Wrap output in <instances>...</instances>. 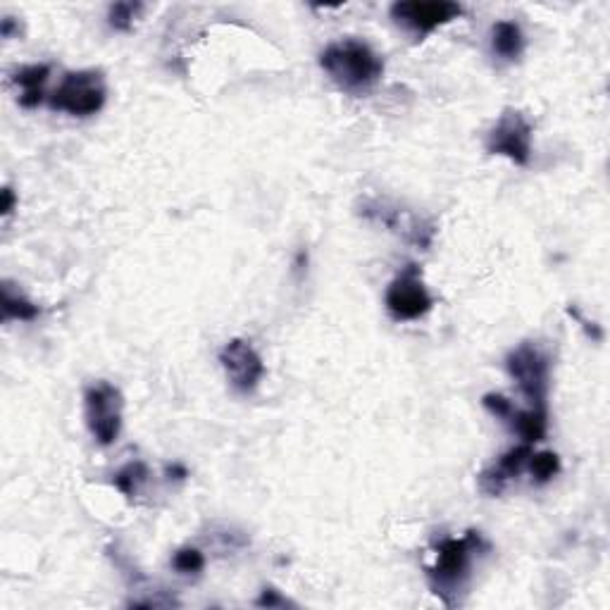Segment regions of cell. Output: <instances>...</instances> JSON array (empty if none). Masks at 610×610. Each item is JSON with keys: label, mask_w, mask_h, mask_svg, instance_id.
I'll return each mask as SVG.
<instances>
[{"label": "cell", "mask_w": 610, "mask_h": 610, "mask_svg": "<svg viewBox=\"0 0 610 610\" xmlns=\"http://www.w3.org/2000/svg\"><path fill=\"white\" fill-rule=\"evenodd\" d=\"M489 551V541L479 532H475V529L465 532L463 537L439 541L437 560L425 570L432 594L441 599L446 608L460 606L465 594H468L475 560L482 558L484 553Z\"/></svg>", "instance_id": "obj_1"}, {"label": "cell", "mask_w": 610, "mask_h": 610, "mask_svg": "<svg viewBox=\"0 0 610 610\" xmlns=\"http://www.w3.org/2000/svg\"><path fill=\"white\" fill-rule=\"evenodd\" d=\"M320 67L346 93H367L384 77V60L358 39L329 43L320 53Z\"/></svg>", "instance_id": "obj_2"}, {"label": "cell", "mask_w": 610, "mask_h": 610, "mask_svg": "<svg viewBox=\"0 0 610 610\" xmlns=\"http://www.w3.org/2000/svg\"><path fill=\"white\" fill-rule=\"evenodd\" d=\"M506 370L515 379L520 394L527 398L529 408H549L551 360L532 341L520 344L506 356Z\"/></svg>", "instance_id": "obj_3"}, {"label": "cell", "mask_w": 610, "mask_h": 610, "mask_svg": "<svg viewBox=\"0 0 610 610\" xmlns=\"http://www.w3.org/2000/svg\"><path fill=\"white\" fill-rule=\"evenodd\" d=\"M105 98H108V86L103 72L79 70L65 74L58 89L48 96V105L72 117H91L103 110Z\"/></svg>", "instance_id": "obj_4"}, {"label": "cell", "mask_w": 610, "mask_h": 610, "mask_svg": "<svg viewBox=\"0 0 610 610\" xmlns=\"http://www.w3.org/2000/svg\"><path fill=\"white\" fill-rule=\"evenodd\" d=\"M122 391L110 382H96L84 391V415L91 437L101 446H110L122 432Z\"/></svg>", "instance_id": "obj_5"}, {"label": "cell", "mask_w": 610, "mask_h": 610, "mask_svg": "<svg viewBox=\"0 0 610 610\" xmlns=\"http://www.w3.org/2000/svg\"><path fill=\"white\" fill-rule=\"evenodd\" d=\"M389 315L398 322H413L425 317L434 308V298L427 291L422 270L415 263L403 267L389 284L387 296H384Z\"/></svg>", "instance_id": "obj_6"}, {"label": "cell", "mask_w": 610, "mask_h": 610, "mask_svg": "<svg viewBox=\"0 0 610 610\" xmlns=\"http://www.w3.org/2000/svg\"><path fill=\"white\" fill-rule=\"evenodd\" d=\"M360 215H363L365 220L382 224L389 232L403 236V239L415 244L417 248L432 246L434 224L408 213L406 208L387 201V198H365V201L360 203Z\"/></svg>", "instance_id": "obj_7"}, {"label": "cell", "mask_w": 610, "mask_h": 610, "mask_svg": "<svg viewBox=\"0 0 610 610\" xmlns=\"http://www.w3.org/2000/svg\"><path fill=\"white\" fill-rule=\"evenodd\" d=\"M532 132V122L520 110L506 108L501 112L499 122L489 129L487 151L525 167L532 160Z\"/></svg>", "instance_id": "obj_8"}, {"label": "cell", "mask_w": 610, "mask_h": 610, "mask_svg": "<svg viewBox=\"0 0 610 610\" xmlns=\"http://www.w3.org/2000/svg\"><path fill=\"white\" fill-rule=\"evenodd\" d=\"M389 12L398 27L422 39V36L432 34L434 29L458 20L463 15V8L451 0H401V3L391 5Z\"/></svg>", "instance_id": "obj_9"}, {"label": "cell", "mask_w": 610, "mask_h": 610, "mask_svg": "<svg viewBox=\"0 0 610 610\" xmlns=\"http://www.w3.org/2000/svg\"><path fill=\"white\" fill-rule=\"evenodd\" d=\"M220 363L227 372L229 384L239 394H253L258 389L260 379L265 377V363L260 353L255 351L251 341L232 339L220 351Z\"/></svg>", "instance_id": "obj_10"}, {"label": "cell", "mask_w": 610, "mask_h": 610, "mask_svg": "<svg viewBox=\"0 0 610 610\" xmlns=\"http://www.w3.org/2000/svg\"><path fill=\"white\" fill-rule=\"evenodd\" d=\"M532 453H534L532 444H525V441H522L520 446L508 448L494 465H489V468L479 475V489H482L487 496H501L503 491H506L510 479H518L520 472L527 468Z\"/></svg>", "instance_id": "obj_11"}, {"label": "cell", "mask_w": 610, "mask_h": 610, "mask_svg": "<svg viewBox=\"0 0 610 610\" xmlns=\"http://www.w3.org/2000/svg\"><path fill=\"white\" fill-rule=\"evenodd\" d=\"M51 77V65H27L12 74V84L20 89V105L27 110L39 108L46 98V82Z\"/></svg>", "instance_id": "obj_12"}, {"label": "cell", "mask_w": 610, "mask_h": 610, "mask_svg": "<svg viewBox=\"0 0 610 610\" xmlns=\"http://www.w3.org/2000/svg\"><path fill=\"white\" fill-rule=\"evenodd\" d=\"M491 51L496 58L515 62L520 60V55L525 53V34H522L518 22L501 20L491 27Z\"/></svg>", "instance_id": "obj_13"}, {"label": "cell", "mask_w": 610, "mask_h": 610, "mask_svg": "<svg viewBox=\"0 0 610 610\" xmlns=\"http://www.w3.org/2000/svg\"><path fill=\"white\" fill-rule=\"evenodd\" d=\"M508 425L525 444H537V441H544L549 432V408H515L513 415L508 417Z\"/></svg>", "instance_id": "obj_14"}, {"label": "cell", "mask_w": 610, "mask_h": 610, "mask_svg": "<svg viewBox=\"0 0 610 610\" xmlns=\"http://www.w3.org/2000/svg\"><path fill=\"white\" fill-rule=\"evenodd\" d=\"M0 308H3V320H20V322H31L41 315V308L36 303H31L27 296H22L20 291L12 289L10 282H3L0 286Z\"/></svg>", "instance_id": "obj_15"}, {"label": "cell", "mask_w": 610, "mask_h": 610, "mask_svg": "<svg viewBox=\"0 0 610 610\" xmlns=\"http://www.w3.org/2000/svg\"><path fill=\"white\" fill-rule=\"evenodd\" d=\"M151 479V470H148L146 463L141 460H134V463H127L124 468H120L112 477V484H115L117 491H122L127 499H134L139 496V491L143 489V484Z\"/></svg>", "instance_id": "obj_16"}, {"label": "cell", "mask_w": 610, "mask_h": 610, "mask_svg": "<svg viewBox=\"0 0 610 610\" xmlns=\"http://www.w3.org/2000/svg\"><path fill=\"white\" fill-rule=\"evenodd\" d=\"M527 468L539 484H546V482H551L553 477L560 475V458H558V453H553V451L532 453Z\"/></svg>", "instance_id": "obj_17"}, {"label": "cell", "mask_w": 610, "mask_h": 610, "mask_svg": "<svg viewBox=\"0 0 610 610\" xmlns=\"http://www.w3.org/2000/svg\"><path fill=\"white\" fill-rule=\"evenodd\" d=\"M143 10L141 3H115L108 10V24L115 31H132L134 20Z\"/></svg>", "instance_id": "obj_18"}, {"label": "cell", "mask_w": 610, "mask_h": 610, "mask_svg": "<svg viewBox=\"0 0 610 610\" xmlns=\"http://www.w3.org/2000/svg\"><path fill=\"white\" fill-rule=\"evenodd\" d=\"M172 568L179 572V575H198L205 568V556L198 549H191V546H184L172 556Z\"/></svg>", "instance_id": "obj_19"}, {"label": "cell", "mask_w": 610, "mask_h": 610, "mask_svg": "<svg viewBox=\"0 0 610 610\" xmlns=\"http://www.w3.org/2000/svg\"><path fill=\"white\" fill-rule=\"evenodd\" d=\"M482 406L487 408L491 415L499 417V420H503V422H508V417L513 415V410H515L513 401H510V398H506V396H501V394H484Z\"/></svg>", "instance_id": "obj_20"}, {"label": "cell", "mask_w": 610, "mask_h": 610, "mask_svg": "<svg viewBox=\"0 0 610 610\" xmlns=\"http://www.w3.org/2000/svg\"><path fill=\"white\" fill-rule=\"evenodd\" d=\"M255 606L258 608H289V606H294V603H291L289 599H284V596L279 594L275 587H265L263 594L255 599Z\"/></svg>", "instance_id": "obj_21"}, {"label": "cell", "mask_w": 610, "mask_h": 610, "mask_svg": "<svg viewBox=\"0 0 610 610\" xmlns=\"http://www.w3.org/2000/svg\"><path fill=\"white\" fill-rule=\"evenodd\" d=\"M568 315H572V317H575V320H577V322H582V327H584V329H587V334H589V336H594V339H596V341H601V339H603V332H601V329H599V327H596V322H589V320H584V317H582V313H580V310H577V308H568Z\"/></svg>", "instance_id": "obj_22"}, {"label": "cell", "mask_w": 610, "mask_h": 610, "mask_svg": "<svg viewBox=\"0 0 610 610\" xmlns=\"http://www.w3.org/2000/svg\"><path fill=\"white\" fill-rule=\"evenodd\" d=\"M3 203H0V213L3 215H10L12 210H15V203H17V196H15V191L10 189V186H5L3 189Z\"/></svg>", "instance_id": "obj_23"}]
</instances>
